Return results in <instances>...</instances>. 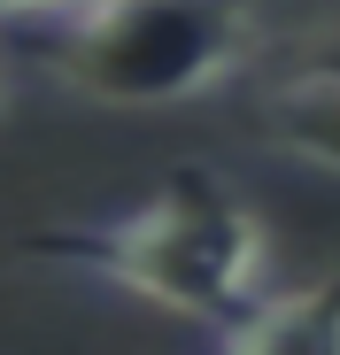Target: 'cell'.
I'll return each mask as SVG.
<instances>
[{"label": "cell", "mask_w": 340, "mask_h": 355, "mask_svg": "<svg viewBox=\"0 0 340 355\" xmlns=\"http://www.w3.org/2000/svg\"><path fill=\"white\" fill-rule=\"evenodd\" d=\"M255 0H39L0 16V46L101 108H178L255 62Z\"/></svg>", "instance_id": "cell-1"}, {"label": "cell", "mask_w": 340, "mask_h": 355, "mask_svg": "<svg viewBox=\"0 0 340 355\" xmlns=\"http://www.w3.org/2000/svg\"><path fill=\"white\" fill-rule=\"evenodd\" d=\"M39 248L70 255L78 270L139 293L170 317H194L209 332H224L248 302H263V278H271L263 224L216 170H170L155 201L108 216V224L39 232Z\"/></svg>", "instance_id": "cell-2"}, {"label": "cell", "mask_w": 340, "mask_h": 355, "mask_svg": "<svg viewBox=\"0 0 340 355\" xmlns=\"http://www.w3.org/2000/svg\"><path fill=\"white\" fill-rule=\"evenodd\" d=\"M216 355H340V270L302 293H263L216 332Z\"/></svg>", "instance_id": "cell-3"}, {"label": "cell", "mask_w": 340, "mask_h": 355, "mask_svg": "<svg viewBox=\"0 0 340 355\" xmlns=\"http://www.w3.org/2000/svg\"><path fill=\"white\" fill-rule=\"evenodd\" d=\"M263 124L287 155H302L317 170H340V62H317V70L287 78L263 101Z\"/></svg>", "instance_id": "cell-4"}, {"label": "cell", "mask_w": 340, "mask_h": 355, "mask_svg": "<svg viewBox=\"0 0 340 355\" xmlns=\"http://www.w3.org/2000/svg\"><path fill=\"white\" fill-rule=\"evenodd\" d=\"M16 8H39V0H0V16H16Z\"/></svg>", "instance_id": "cell-5"}]
</instances>
